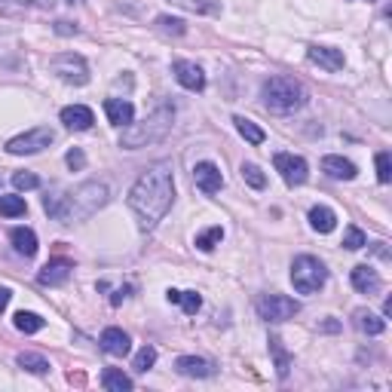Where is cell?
I'll use <instances>...</instances> for the list:
<instances>
[{"mask_svg":"<svg viewBox=\"0 0 392 392\" xmlns=\"http://www.w3.org/2000/svg\"><path fill=\"white\" fill-rule=\"evenodd\" d=\"M175 203V175L172 163H157L148 172L138 175V181L129 190V209L135 212L141 230H153L166 218V212Z\"/></svg>","mask_w":392,"mask_h":392,"instance_id":"obj_1","label":"cell"},{"mask_svg":"<svg viewBox=\"0 0 392 392\" xmlns=\"http://www.w3.org/2000/svg\"><path fill=\"white\" fill-rule=\"evenodd\" d=\"M107 199H111V187H107L104 181H86V184H80V187H74L71 194L61 196L56 221H61V224H77V221H86L98 209H104Z\"/></svg>","mask_w":392,"mask_h":392,"instance_id":"obj_2","label":"cell"},{"mask_svg":"<svg viewBox=\"0 0 392 392\" xmlns=\"http://www.w3.org/2000/svg\"><path fill=\"white\" fill-rule=\"evenodd\" d=\"M175 123V107L172 104H159L153 113H148L141 123H129L120 135V148L123 150H141L150 144H159L163 138L172 132Z\"/></svg>","mask_w":392,"mask_h":392,"instance_id":"obj_3","label":"cell"},{"mask_svg":"<svg viewBox=\"0 0 392 392\" xmlns=\"http://www.w3.org/2000/svg\"><path fill=\"white\" fill-rule=\"evenodd\" d=\"M260 98L264 104L276 113H291V111H301L306 104V89L301 80L288 74H276L270 80H264V89H260Z\"/></svg>","mask_w":392,"mask_h":392,"instance_id":"obj_4","label":"cell"},{"mask_svg":"<svg viewBox=\"0 0 392 392\" xmlns=\"http://www.w3.org/2000/svg\"><path fill=\"white\" fill-rule=\"evenodd\" d=\"M291 282H295V288L301 291V295H316V291L328 282V270L319 258L301 255V258H295V264H291Z\"/></svg>","mask_w":392,"mask_h":392,"instance_id":"obj_5","label":"cell"},{"mask_svg":"<svg viewBox=\"0 0 392 392\" xmlns=\"http://www.w3.org/2000/svg\"><path fill=\"white\" fill-rule=\"evenodd\" d=\"M49 71L56 74L58 80L71 83V86H86L89 83V65L80 52H58V56L49 61Z\"/></svg>","mask_w":392,"mask_h":392,"instance_id":"obj_6","label":"cell"},{"mask_svg":"<svg viewBox=\"0 0 392 392\" xmlns=\"http://www.w3.org/2000/svg\"><path fill=\"white\" fill-rule=\"evenodd\" d=\"M52 141H56V132H52L49 126H37V129H28V132L10 138V141H6V150H10L13 157H28V153L46 150Z\"/></svg>","mask_w":392,"mask_h":392,"instance_id":"obj_7","label":"cell"},{"mask_svg":"<svg viewBox=\"0 0 392 392\" xmlns=\"http://www.w3.org/2000/svg\"><path fill=\"white\" fill-rule=\"evenodd\" d=\"M301 313V304L285 295H264L258 297V316L264 322H288Z\"/></svg>","mask_w":392,"mask_h":392,"instance_id":"obj_8","label":"cell"},{"mask_svg":"<svg viewBox=\"0 0 392 392\" xmlns=\"http://www.w3.org/2000/svg\"><path fill=\"white\" fill-rule=\"evenodd\" d=\"M273 166H276V172L282 175V181H285L288 187H301V184L310 178V166H306V159L295 157V153H276Z\"/></svg>","mask_w":392,"mask_h":392,"instance_id":"obj_9","label":"cell"},{"mask_svg":"<svg viewBox=\"0 0 392 392\" xmlns=\"http://www.w3.org/2000/svg\"><path fill=\"white\" fill-rule=\"evenodd\" d=\"M172 74H175V80H178L184 89H190V92H203L205 89V74H203V68H199L196 61H184V58L175 61Z\"/></svg>","mask_w":392,"mask_h":392,"instance_id":"obj_10","label":"cell"},{"mask_svg":"<svg viewBox=\"0 0 392 392\" xmlns=\"http://www.w3.org/2000/svg\"><path fill=\"white\" fill-rule=\"evenodd\" d=\"M71 270H74V264L68 258H52L49 264H43V270L37 273V282H40V285H49V288L65 285V282L71 279Z\"/></svg>","mask_w":392,"mask_h":392,"instance_id":"obj_11","label":"cell"},{"mask_svg":"<svg viewBox=\"0 0 392 392\" xmlns=\"http://www.w3.org/2000/svg\"><path fill=\"white\" fill-rule=\"evenodd\" d=\"M175 371L181 377H214L218 374V365L209 362V359H199V356H178L175 359Z\"/></svg>","mask_w":392,"mask_h":392,"instance_id":"obj_12","label":"cell"},{"mask_svg":"<svg viewBox=\"0 0 392 392\" xmlns=\"http://www.w3.org/2000/svg\"><path fill=\"white\" fill-rule=\"evenodd\" d=\"M194 181H196V187L203 190V194H218L221 187H224V175H221V168L214 166V163H196V168H194Z\"/></svg>","mask_w":392,"mask_h":392,"instance_id":"obj_13","label":"cell"},{"mask_svg":"<svg viewBox=\"0 0 392 392\" xmlns=\"http://www.w3.org/2000/svg\"><path fill=\"white\" fill-rule=\"evenodd\" d=\"M350 282H352V288H356V291H362V295H377V291L383 288V279H380V273L374 270V267H368V264H359V267H352V273H350Z\"/></svg>","mask_w":392,"mask_h":392,"instance_id":"obj_14","label":"cell"},{"mask_svg":"<svg viewBox=\"0 0 392 392\" xmlns=\"http://www.w3.org/2000/svg\"><path fill=\"white\" fill-rule=\"evenodd\" d=\"M306 58L316 61V65L325 68V71H343V65H347L343 52L334 49V46H310V49H306Z\"/></svg>","mask_w":392,"mask_h":392,"instance_id":"obj_15","label":"cell"},{"mask_svg":"<svg viewBox=\"0 0 392 392\" xmlns=\"http://www.w3.org/2000/svg\"><path fill=\"white\" fill-rule=\"evenodd\" d=\"M61 123L68 129H74V132H86V129H92V123H95V113L86 104H68L61 111Z\"/></svg>","mask_w":392,"mask_h":392,"instance_id":"obj_16","label":"cell"},{"mask_svg":"<svg viewBox=\"0 0 392 392\" xmlns=\"http://www.w3.org/2000/svg\"><path fill=\"white\" fill-rule=\"evenodd\" d=\"M102 350L107 352V356L123 359L129 350H132V340H129V334L123 331V328H104L102 331Z\"/></svg>","mask_w":392,"mask_h":392,"instance_id":"obj_17","label":"cell"},{"mask_svg":"<svg viewBox=\"0 0 392 392\" xmlns=\"http://www.w3.org/2000/svg\"><path fill=\"white\" fill-rule=\"evenodd\" d=\"M322 172L328 175V178H334V181H352L359 175V168L356 163H350V159H343V157H325L322 159Z\"/></svg>","mask_w":392,"mask_h":392,"instance_id":"obj_18","label":"cell"},{"mask_svg":"<svg viewBox=\"0 0 392 392\" xmlns=\"http://www.w3.org/2000/svg\"><path fill=\"white\" fill-rule=\"evenodd\" d=\"M104 113L113 126H129L135 120V107L129 98H107L104 102Z\"/></svg>","mask_w":392,"mask_h":392,"instance_id":"obj_19","label":"cell"},{"mask_svg":"<svg viewBox=\"0 0 392 392\" xmlns=\"http://www.w3.org/2000/svg\"><path fill=\"white\" fill-rule=\"evenodd\" d=\"M10 242H13V249L19 251L22 258H34L37 255V233L31 227H13L10 230Z\"/></svg>","mask_w":392,"mask_h":392,"instance_id":"obj_20","label":"cell"},{"mask_svg":"<svg viewBox=\"0 0 392 392\" xmlns=\"http://www.w3.org/2000/svg\"><path fill=\"white\" fill-rule=\"evenodd\" d=\"M352 322H356L359 331H362V334H371V337H377V334L386 331V319H383V316H374L371 310H356V313H352Z\"/></svg>","mask_w":392,"mask_h":392,"instance_id":"obj_21","label":"cell"},{"mask_svg":"<svg viewBox=\"0 0 392 392\" xmlns=\"http://www.w3.org/2000/svg\"><path fill=\"white\" fill-rule=\"evenodd\" d=\"M310 227L316 230V233H331L337 227V214L328 209V205H313L310 209Z\"/></svg>","mask_w":392,"mask_h":392,"instance_id":"obj_22","label":"cell"},{"mask_svg":"<svg viewBox=\"0 0 392 392\" xmlns=\"http://www.w3.org/2000/svg\"><path fill=\"white\" fill-rule=\"evenodd\" d=\"M102 386L107 392H129V389H132V377H129V374H123L120 368H107V371L102 374Z\"/></svg>","mask_w":392,"mask_h":392,"instance_id":"obj_23","label":"cell"},{"mask_svg":"<svg viewBox=\"0 0 392 392\" xmlns=\"http://www.w3.org/2000/svg\"><path fill=\"white\" fill-rule=\"evenodd\" d=\"M270 352H273V362H276V374L285 380L288 371H291V356L285 352V347H282V340H279L276 334L270 337Z\"/></svg>","mask_w":392,"mask_h":392,"instance_id":"obj_24","label":"cell"},{"mask_svg":"<svg viewBox=\"0 0 392 392\" xmlns=\"http://www.w3.org/2000/svg\"><path fill=\"white\" fill-rule=\"evenodd\" d=\"M233 123H236V132H240L245 141L249 144H264V138H267V132L260 126H255L251 120H245V117H233Z\"/></svg>","mask_w":392,"mask_h":392,"instance_id":"obj_25","label":"cell"},{"mask_svg":"<svg viewBox=\"0 0 392 392\" xmlns=\"http://www.w3.org/2000/svg\"><path fill=\"white\" fill-rule=\"evenodd\" d=\"M15 362H19L22 371H31V374H46L49 371V362H46L40 352H19Z\"/></svg>","mask_w":392,"mask_h":392,"instance_id":"obj_26","label":"cell"},{"mask_svg":"<svg viewBox=\"0 0 392 392\" xmlns=\"http://www.w3.org/2000/svg\"><path fill=\"white\" fill-rule=\"evenodd\" d=\"M15 328H19L22 334H37V331H43V325H46V319H40L37 313H15Z\"/></svg>","mask_w":392,"mask_h":392,"instance_id":"obj_27","label":"cell"},{"mask_svg":"<svg viewBox=\"0 0 392 392\" xmlns=\"http://www.w3.org/2000/svg\"><path fill=\"white\" fill-rule=\"evenodd\" d=\"M221 240H224V227H209V230H203V233L196 236V249L199 251H212L214 245H221Z\"/></svg>","mask_w":392,"mask_h":392,"instance_id":"obj_28","label":"cell"},{"mask_svg":"<svg viewBox=\"0 0 392 392\" xmlns=\"http://www.w3.org/2000/svg\"><path fill=\"white\" fill-rule=\"evenodd\" d=\"M25 212H28V205L22 196H0V214L3 218H22Z\"/></svg>","mask_w":392,"mask_h":392,"instance_id":"obj_29","label":"cell"},{"mask_svg":"<svg viewBox=\"0 0 392 392\" xmlns=\"http://www.w3.org/2000/svg\"><path fill=\"white\" fill-rule=\"evenodd\" d=\"M240 172H242V181L249 184V187H255V190H264L267 187V175L260 172L255 163H242Z\"/></svg>","mask_w":392,"mask_h":392,"instance_id":"obj_30","label":"cell"},{"mask_svg":"<svg viewBox=\"0 0 392 392\" xmlns=\"http://www.w3.org/2000/svg\"><path fill=\"white\" fill-rule=\"evenodd\" d=\"M175 6H181V10H187V13H218V3L214 0H172Z\"/></svg>","mask_w":392,"mask_h":392,"instance_id":"obj_31","label":"cell"},{"mask_svg":"<svg viewBox=\"0 0 392 392\" xmlns=\"http://www.w3.org/2000/svg\"><path fill=\"white\" fill-rule=\"evenodd\" d=\"M153 365H157V350H153V347H141V350H138V356H135V362H132V368H135V371H150V368Z\"/></svg>","mask_w":392,"mask_h":392,"instance_id":"obj_32","label":"cell"},{"mask_svg":"<svg viewBox=\"0 0 392 392\" xmlns=\"http://www.w3.org/2000/svg\"><path fill=\"white\" fill-rule=\"evenodd\" d=\"M157 31H163V34H175V37H181L184 31H187V25H184L181 19H172V15H159V19H157Z\"/></svg>","mask_w":392,"mask_h":392,"instance_id":"obj_33","label":"cell"},{"mask_svg":"<svg viewBox=\"0 0 392 392\" xmlns=\"http://www.w3.org/2000/svg\"><path fill=\"white\" fill-rule=\"evenodd\" d=\"M368 240H365V233L359 227H347V233H343V249H350V251H359V249H365Z\"/></svg>","mask_w":392,"mask_h":392,"instance_id":"obj_34","label":"cell"},{"mask_svg":"<svg viewBox=\"0 0 392 392\" xmlns=\"http://www.w3.org/2000/svg\"><path fill=\"white\" fill-rule=\"evenodd\" d=\"M13 187L15 190H37L40 187V178L34 172H15L13 175Z\"/></svg>","mask_w":392,"mask_h":392,"instance_id":"obj_35","label":"cell"},{"mask_svg":"<svg viewBox=\"0 0 392 392\" xmlns=\"http://www.w3.org/2000/svg\"><path fill=\"white\" fill-rule=\"evenodd\" d=\"M374 163H377V181H380V184H389V181H392V159H389V153L380 150Z\"/></svg>","mask_w":392,"mask_h":392,"instance_id":"obj_36","label":"cell"},{"mask_svg":"<svg viewBox=\"0 0 392 392\" xmlns=\"http://www.w3.org/2000/svg\"><path fill=\"white\" fill-rule=\"evenodd\" d=\"M178 304L184 306V313H187V316H194V313H199V306H203V297H199L196 291H181Z\"/></svg>","mask_w":392,"mask_h":392,"instance_id":"obj_37","label":"cell"},{"mask_svg":"<svg viewBox=\"0 0 392 392\" xmlns=\"http://www.w3.org/2000/svg\"><path fill=\"white\" fill-rule=\"evenodd\" d=\"M65 163L71 166L74 172H80V168L86 166V153H83L80 148H71V150H68V157H65Z\"/></svg>","mask_w":392,"mask_h":392,"instance_id":"obj_38","label":"cell"},{"mask_svg":"<svg viewBox=\"0 0 392 392\" xmlns=\"http://www.w3.org/2000/svg\"><path fill=\"white\" fill-rule=\"evenodd\" d=\"M56 34L71 37V34H77V25H71V22H56Z\"/></svg>","mask_w":392,"mask_h":392,"instance_id":"obj_39","label":"cell"},{"mask_svg":"<svg viewBox=\"0 0 392 392\" xmlns=\"http://www.w3.org/2000/svg\"><path fill=\"white\" fill-rule=\"evenodd\" d=\"M10 297H13V291H10V288H0V313H3L6 306H10Z\"/></svg>","mask_w":392,"mask_h":392,"instance_id":"obj_40","label":"cell"},{"mask_svg":"<svg viewBox=\"0 0 392 392\" xmlns=\"http://www.w3.org/2000/svg\"><path fill=\"white\" fill-rule=\"evenodd\" d=\"M15 3H25V6H52L56 0H15Z\"/></svg>","mask_w":392,"mask_h":392,"instance_id":"obj_41","label":"cell"},{"mask_svg":"<svg viewBox=\"0 0 392 392\" xmlns=\"http://www.w3.org/2000/svg\"><path fill=\"white\" fill-rule=\"evenodd\" d=\"M374 251L383 258V260H389V249H386V242H374Z\"/></svg>","mask_w":392,"mask_h":392,"instance_id":"obj_42","label":"cell"},{"mask_svg":"<svg viewBox=\"0 0 392 392\" xmlns=\"http://www.w3.org/2000/svg\"><path fill=\"white\" fill-rule=\"evenodd\" d=\"M166 297H168V304H178L181 291H178V288H168V295H166Z\"/></svg>","mask_w":392,"mask_h":392,"instance_id":"obj_43","label":"cell"},{"mask_svg":"<svg viewBox=\"0 0 392 392\" xmlns=\"http://www.w3.org/2000/svg\"><path fill=\"white\" fill-rule=\"evenodd\" d=\"M337 328H340L337 322H325V325H322V331H337Z\"/></svg>","mask_w":392,"mask_h":392,"instance_id":"obj_44","label":"cell"},{"mask_svg":"<svg viewBox=\"0 0 392 392\" xmlns=\"http://www.w3.org/2000/svg\"><path fill=\"white\" fill-rule=\"evenodd\" d=\"M368 3H374V0H368Z\"/></svg>","mask_w":392,"mask_h":392,"instance_id":"obj_45","label":"cell"}]
</instances>
